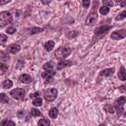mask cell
Segmentation results:
<instances>
[{
  "instance_id": "32",
  "label": "cell",
  "mask_w": 126,
  "mask_h": 126,
  "mask_svg": "<svg viewBox=\"0 0 126 126\" xmlns=\"http://www.w3.org/2000/svg\"><path fill=\"white\" fill-rule=\"evenodd\" d=\"M1 124H2V125H8V124H10V125H15V122H14V121H11V120H4V121H2Z\"/></svg>"
},
{
  "instance_id": "3",
  "label": "cell",
  "mask_w": 126,
  "mask_h": 126,
  "mask_svg": "<svg viewBox=\"0 0 126 126\" xmlns=\"http://www.w3.org/2000/svg\"><path fill=\"white\" fill-rule=\"evenodd\" d=\"M11 96L16 98V99H23L25 97V94H26V92L24 89H21V88H17V89H14L11 91L10 93Z\"/></svg>"
},
{
  "instance_id": "14",
  "label": "cell",
  "mask_w": 126,
  "mask_h": 126,
  "mask_svg": "<svg viewBox=\"0 0 126 126\" xmlns=\"http://www.w3.org/2000/svg\"><path fill=\"white\" fill-rule=\"evenodd\" d=\"M54 45H55L54 41L49 40V41H47V42H45V43H44V48H45L47 51H50V50H52V49H53Z\"/></svg>"
},
{
  "instance_id": "36",
  "label": "cell",
  "mask_w": 126,
  "mask_h": 126,
  "mask_svg": "<svg viewBox=\"0 0 126 126\" xmlns=\"http://www.w3.org/2000/svg\"><path fill=\"white\" fill-rule=\"evenodd\" d=\"M36 96H39V93H34V94H31V97H36Z\"/></svg>"
},
{
  "instance_id": "9",
  "label": "cell",
  "mask_w": 126,
  "mask_h": 126,
  "mask_svg": "<svg viewBox=\"0 0 126 126\" xmlns=\"http://www.w3.org/2000/svg\"><path fill=\"white\" fill-rule=\"evenodd\" d=\"M20 81L22 82V83H24V84H29V83H31L32 82V77L30 76V75H28V74H23V75H21L20 76Z\"/></svg>"
},
{
  "instance_id": "38",
  "label": "cell",
  "mask_w": 126,
  "mask_h": 126,
  "mask_svg": "<svg viewBox=\"0 0 126 126\" xmlns=\"http://www.w3.org/2000/svg\"><path fill=\"white\" fill-rule=\"evenodd\" d=\"M115 1V3H119V2H121L122 0H114Z\"/></svg>"
},
{
  "instance_id": "13",
  "label": "cell",
  "mask_w": 126,
  "mask_h": 126,
  "mask_svg": "<svg viewBox=\"0 0 126 126\" xmlns=\"http://www.w3.org/2000/svg\"><path fill=\"white\" fill-rule=\"evenodd\" d=\"M118 78L122 81H125L126 80V71H125V68L122 66L118 72Z\"/></svg>"
},
{
  "instance_id": "31",
  "label": "cell",
  "mask_w": 126,
  "mask_h": 126,
  "mask_svg": "<svg viewBox=\"0 0 126 126\" xmlns=\"http://www.w3.org/2000/svg\"><path fill=\"white\" fill-rule=\"evenodd\" d=\"M15 32H16V29L13 28V27H10V28H8V29L6 30V32H7L8 34H13Z\"/></svg>"
},
{
  "instance_id": "12",
  "label": "cell",
  "mask_w": 126,
  "mask_h": 126,
  "mask_svg": "<svg viewBox=\"0 0 126 126\" xmlns=\"http://www.w3.org/2000/svg\"><path fill=\"white\" fill-rule=\"evenodd\" d=\"M54 75H55V71H53V70L45 71V72H43V73L41 74L42 78H44V79H51Z\"/></svg>"
},
{
  "instance_id": "16",
  "label": "cell",
  "mask_w": 126,
  "mask_h": 126,
  "mask_svg": "<svg viewBox=\"0 0 126 126\" xmlns=\"http://www.w3.org/2000/svg\"><path fill=\"white\" fill-rule=\"evenodd\" d=\"M32 104L34 106H40L42 104V99L39 97V96H36V97H33V100H32Z\"/></svg>"
},
{
  "instance_id": "1",
  "label": "cell",
  "mask_w": 126,
  "mask_h": 126,
  "mask_svg": "<svg viewBox=\"0 0 126 126\" xmlns=\"http://www.w3.org/2000/svg\"><path fill=\"white\" fill-rule=\"evenodd\" d=\"M71 53L70 47H60L55 51V57L58 59H64Z\"/></svg>"
},
{
  "instance_id": "29",
  "label": "cell",
  "mask_w": 126,
  "mask_h": 126,
  "mask_svg": "<svg viewBox=\"0 0 126 126\" xmlns=\"http://www.w3.org/2000/svg\"><path fill=\"white\" fill-rule=\"evenodd\" d=\"M103 6H107V7H112L113 6V2L111 0H102Z\"/></svg>"
},
{
  "instance_id": "11",
  "label": "cell",
  "mask_w": 126,
  "mask_h": 126,
  "mask_svg": "<svg viewBox=\"0 0 126 126\" xmlns=\"http://www.w3.org/2000/svg\"><path fill=\"white\" fill-rule=\"evenodd\" d=\"M114 73V69L113 68H108V69H104L100 72V76L103 77H109Z\"/></svg>"
},
{
  "instance_id": "25",
  "label": "cell",
  "mask_w": 126,
  "mask_h": 126,
  "mask_svg": "<svg viewBox=\"0 0 126 126\" xmlns=\"http://www.w3.org/2000/svg\"><path fill=\"white\" fill-rule=\"evenodd\" d=\"M7 39H8V37H7V35H6V34H0V45H2V44H4V43H6Z\"/></svg>"
},
{
  "instance_id": "26",
  "label": "cell",
  "mask_w": 126,
  "mask_h": 126,
  "mask_svg": "<svg viewBox=\"0 0 126 126\" xmlns=\"http://www.w3.org/2000/svg\"><path fill=\"white\" fill-rule=\"evenodd\" d=\"M123 110H124L123 105H118V104H117V106H116V112H117V115H118V116H120V115L122 114Z\"/></svg>"
},
{
  "instance_id": "5",
  "label": "cell",
  "mask_w": 126,
  "mask_h": 126,
  "mask_svg": "<svg viewBox=\"0 0 126 126\" xmlns=\"http://www.w3.org/2000/svg\"><path fill=\"white\" fill-rule=\"evenodd\" d=\"M126 35V31L125 30H121V31H117V32H113L111 33V38L112 39H122L124 38Z\"/></svg>"
},
{
  "instance_id": "19",
  "label": "cell",
  "mask_w": 126,
  "mask_h": 126,
  "mask_svg": "<svg viewBox=\"0 0 126 126\" xmlns=\"http://www.w3.org/2000/svg\"><path fill=\"white\" fill-rule=\"evenodd\" d=\"M104 110H105L106 112H108V113H113V112L115 111V108H114V106H113V105L106 104V105L104 106Z\"/></svg>"
},
{
  "instance_id": "30",
  "label": "cell",
  "mask_w": 126,
  "mask_h": 126,
  "mask_svg": "<svg viewBox=\"0 0 126 126\" xmlns=\"http://www.w3.org/2000/svg\"><path fill=\"white\" fill-rule=\"evenodd\" d=\"M0 70H1L2 72L8 71V65L5 64V63H0Z\"/></svg>"
},
{
  "instance_id": "10",
  "label": "cell",
  "mask_w": 126,
  "mask_h": 126,
  "mask_svg": "<svg viewBox=\"0 0 126 126\" xmlns=\"http://www.w3.org/2000/svg\"><path fill=\"white\" fill-rule=\"evenodd\" d=\"M72 64L71 61H68V60H61L58 64H57V69H62V68H65V67H68Z\"/></svg>"
},
{
  "instance_id": "28",
  "label": "cell",
  "mask_w": 126,
  "mask_h": 126,
  "mask_svg": "<svg viewBox=\"0 0 126 126\" xmlns=\"http://www.w3.org/2000/svg\"><path fill=\"white\" fill-rule=\"evenodd\" d=\"M43 31L42 28H32L31 30V33H37V32H41Z\"/></svg>"
},
{
  "instance_id": "8",
  "label": "cell",
  "mask_w": 126,
  "mask_h": 126,
  "mask_svg": "<svg viewBox=\"0 0 126 126\" xmlns=\"http://www.w3.org/2000/svg\"><path fill=\"white\" fill-rule=\"evenodd\" d=\"M20 49H21V46H20L19 44H11L10 46H8L7 51H8V52H10V53L15 54V53L19 52V51H20Z\"/></svg>"
},
{
  "instance_id": "18",
  "label": "cell",
  "mask_w": 126,
  "mask_h": 126,
  "mask_svg": "<svg viewBox=\"0 0 126 126\" xmlns=\"http://www.w3.org/2000/svg\"><path fill=\"white\" fill-rule=\"evenodd\" d=\"M12 86H13V82H12L11 80H6V81H4L3 84H2V87H3L4 89H10Z\"/></svg>"
},
{
  "instance_id": "7",
  "label": "cell",
  "mask_w": 126,
  "mask_h": 126,
  "mask_svg": "<svg viewBox=\"0 0 126 126\" xmlns=\"http://www.w3.org/2000/svg\"><path fill=\"white\" fill-rule=\"evenodd\" d=\"M96 21V14H95V12H91L90 13V15L88 16V18H87V21H86V24L87 25H93V24H94V22Z\"/></svg>"
},
{
  "instance_id": "20",
  "label": "cell",
  "mask_w": 126,
  "mask_h": 126,
  "mask_svg": "<svg viewBox=\"0 0 126 126\" xmlns=\"http://www.w3.org/2000/svg\"><path fill=\"white\" fill-rule=\"evenodd\" d=\"M0 102H4V103H8L9 102V98L7 96V94H0Z\"/></svg>"
},
{
  "instance_id": "27",
  "label": "cell",
  "mask_w": 126,
  "mask_h": 126,
  "mask_svg": "<svg viewBox=\"0 0 126 126\" xmlns=\"http://www.w3.org/2000/svg\"><path fill=\"white\" fill-rule=\"evenodd\" d=\"M125 17H126V11H123L120 14H118V16L116 17V20L117 21H120V20H123Z\"/></svg>"
},
{
  "instance_id": "23",
  "label": "cell",
  "mask_w": 126,
  "mask_h": 126,
  "mask_svg": "<svg viewBox=\"0 0 126 126\" xmlns=\"http://www.w3.org/2000/svg\"><path fill=\"white\" fill-rule=\"evenodd\" d=\"M31 114H32V116H33V117H36V116H41V112H40L39 110L35 109V108L32 109V111H31Z\"/></svg>"
},
{
  "instance_id": "24",
  "label": "cell",
  "mask_w": 126,
  "mask_h": 126,
  "mask_svg": "<svg viewBox=\"0 0 126 126\" xmlns=\"http://www.w3.org/2000/svg\"><path fill=\"white\" fill-rule=\"evenodd\" d=\"M125 102H126V97H125V96H121V97H119L118 100L116 101V103H117L118 105H124Z\"/></svg>"
},
{
  "instance_id": "34",
  "label": "cell",
  "mask_w": 126,
  "mask_h": 126,
  "mask_svg": "<svg viewBox=\"0 0 126 126\" xmlns=\"http://www.w3.org/2000/svg\"><path fill=\"white\" fill-rule=\"evenodd\" d=\"M11 0H0V6H2V5H5V4H7V3H9Z\"/></svg>"
},
{
  "instance_id": "2",
  "label": "cell",
  "mask_w": 126,
  "mask_h": 126,
  "mask_svg": "<svg viewBox=\"0 0 126 126\" xmlns=\"http://www.w3.org/2000/svg\"><path fill=\"white\" fill-rule=\"evenodd\" d=\"M12 22V18L9 12L3 11L0 13V27H4L7 24H10Z\"/></svg>"
},
{
  "instance_id": "17",
  "label": "cell",
  "mask_w": 126,
  "mask_h": 126,
  "mask_svg": "<svg viewBox=\"0 0 126 126\" xmlns=\"http://www.w3.org/2000/svg\"><path fill=\"white\" fill-rule=\"evenodd\" d=\"M53 67H54V64H53V62H51V61H49V62H47V63H45V64L43 65V69L46 70V71L53 70Z\"/></svg>"
},
{
  "instance_id": "22",
  "label": "cell",
  "mask_w": 126,
  "mask_h": 126,
  "mask_svg": "<svg viewBox=\"0 0 126 126\" xmlns=\"http://www.w3.org/2000/svg\"><path fill=\"white\" fill-rule=\"evenodd\" d=\"M38 125H40V126H48L49 124H50V122L47 120V119H44V118H42V119H40L39 121H38V123H37Z\"/></svg>"
},
{
  "instance_id": "21",
  "label": "cell",
  "mask_w": 126,
  "mask_h": 126,
  "mask_svg": "<svg viewBox=\"0 0 126 126\" xmlns=\"http://www.w3.org/2000/svg\"><path fill=\"white\" fill-rule=\"evenodd\" d=\"M108 12H109V8L107 6H102L99 8V13L101 15H106V14H108Z\"/></svg>"
},
{
  "instance_id": "6",
  "label": "cell",
  "mask_w": 126,
  "mask_h": 126,
  "mask_svg": "<svg viewBox=\"0 0 126 126\" xmlns=\"http://www.w3.org/2000/svg\"><path fill=\"white\" fill-rule=\"evenodd\" d=\"M110 30V27L109 26H102V27H99V28H97L96 30H95V34L96 35H103V34H105L108 31Z\"/></svg>"
},
{
  "instance_id": "37",
  "label": "cell",
  "mask_w": 126,
  "mask_h": 126,
  "mask_svg": "<svg viewBox=\"0 0 126 126\" xmlns=\"http://www.w3.org/2000/svg\"><path fill=\"white\" fill-rule=\"evenodd\" d=\"M122 1H123V2H122V4H121V5L124 7V6H125V1H124V0H122Z\"/></svg>"
},
{
  "instance_id": "35",
  "label": "cell",
  "mask_w": 126,
  "mask_h": 126,
  "mask_svg": "<svg viewBox=\"0 0 126 126\" xmlns=\"http://www.w3.org/2000/svg\"><path fill=\"white\" fill-rule=\"evenodd\" d=\"M40 1H41V3L44 4V5H47V4H49V3L51 2V0H40Z\"/></svg>"
},
{
  "instance_id": "33",
  "label": "cell",
  "mask_w": 126,
  "mask_h": 126,
  "mask_svg": "<svg viewBox=\"0 0 126 126\" xmlns=\"http://www.w3.org/2000/svg\"><path fill=\"white\" fill-rule=\"evenodd\" d=\"M83 6L85 8H88L90 6V0H83Z\"/></svg>"
},
{
  "instance_id": "4",
  "label": "cell",
  "mask_w": 126,
  "mask_h": 126,
  "mask_svg": "<svg viewBox=\"0 0 126 126\" xmlns=\"http://www.w3.org/2000/svg\"><path fill=\"white\" fill-rule=\"evenodd\" d=\"M56 96H57V90L54 88L49 89L44 93V98L47 101H53L56 98Z\"/></svg>"
},
{
  "instance_id": "15",
  "label": "cell",
  "mask_w": 126,
  "mask_h": 126,
  "mask_svg": "<svg viewBox=\"0 0 126 126\" xmlns=\"http://www.w3.org/2000/svg\"><path fill=\"white\" fill-rule=\"evenodd\" d=\"M57 116H58V110H57V108L56 107H52L49 110V117L55 119Z\"/></svg>"
}]
</instances>
